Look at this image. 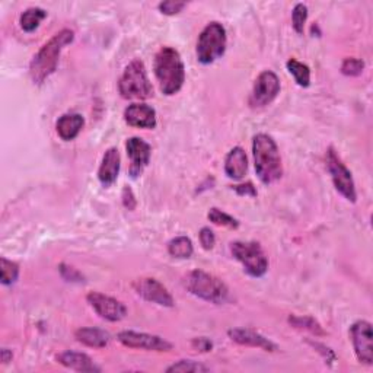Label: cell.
<instances>
[{
	"label": "cell",
	"instance_id": "cell-1",
	"mask_svg": "<svg viewBox=\"0 0 373 373\" xmlns=\"http://www.w3.org/2000/svg\"><path fill=\"white\" fill-rule=\"evenodd\" d=\"M75 32L72 29H62L38 50L29 64V76L35 85L44 83L57 70L59 59L66 45L72 44Z\"/></svg>",
	"mask_w": 373,
	"mask_h": 373
},
{
	"label": "cell",
	"instance_id": "cell-3",
	"mask_svg": "<svg viewBox=\"0 0 373 373\" xmlns=\"http://www.w3.org/2000/svg\"><path fill=\"white\" fill-rule=\"evenodd\" d=\"M253 155L255 162V172L262 184L270 185L281 178V156L277 143L272 136L264 133L257 134L253 140Z\"/></svg>",
	"mask_w": 373,
	"mask_h": 373
},
{
	"label": "cell",
	"instance_id": "cell-8",
	"mask_svg": "<svg viewBox=\"0 0 373 373\" xmlns=\"http://www.w3.org/2000/svg\"><path fill=\"white\" fill-rule=\"evenodd\" d=\"M325 162L335 190L339 191L346 200L356 203L358 192H356V185H354L353 175L342 161V157L337 155L334 148H328L325 155Z\"/></svg>",
	"mask_w": 373,
	"mask_h": 373
},
{
	"label": "cell",
	"instance_id": "cell-37",
	"mask_svg": "<svg viewBox=\"0 0 373 373\" xmlns=\"http://www.w3.org/2000/svg\"><path fill=\"white\" fill-rule=\"evenodd\" d=\"M0 358H2V363L6 365L12 360V351L9 349H2V351H0Z\"/></svg>",
	"mask_w": 373,
	"mask_h": 373
},
{
	"label": "cell",
	"instance_id": "cell-9",
	"mask_svg": "<svg viewBox=\"0 0 373 373\" xmlns=\"http://www.w3.org/2000/svg\"><path fill=\"white\" fill-rule=\"evenodd\" d=\"M280 94V80L272 70H264L255 79L250 97L251 108H262L270 105Z\"/></svg>",
	"mask_w": 373,
	"mask_h": 373
},
{
	"label": "cell",
	"instance_id": "cell-25",
	"mask_svg": "<svg viewBox=\"0 0 373 373\" xmlns=\"http://www.w3.org/2000/svg\"><path fill=\"white\" fill-rule=\"evenodd\" d=\"M289 323L295 327V328H300V330H307L311 331L315 335H325V331L323 330V327L318 324V321L312 316L304 315V316H299V315H290L289 316Z\"/></svg>",
	"mask_w": 373,
	"mask_h": 373
},
{
	"label": "cell",
	"instance_id": "cell-34",
	"mask_svg": "<svg viewBox=\"0 0 373 373\" xmlns=\"http://www.w3.org/2000/svg\"><path fill=\"white\" fill-rule=\"evenodd\" d=\"M121 199H122V204L127 210H134L137 206V200L134 197V192L130 187H124L122 194H121Z\"/></svg>",
	"mask_w": 373,
	"mask_h": 373
},
{
	"label": "cell",
	"instance_id": "cell-4",
	"mask_svg": "<svg viewBox=\"0 0 373 373\" xmlns=\"http://www.w3.org/2000/svg\"><path fill=\"white\" fill-rule=\"evenodd\" d=\"M184 286L191 295L210 304L222 305L229 300V289L226 284L216 276L203 270L190 272L184 279Z\"/></svg>",
	"mask_w": 373,
	"mask_h": 373
},
{
	"label": "cell",
	"instance_id": "cell-27",
	"mask_svg": "<svg viewBox=\"0 0 373 373\" xmlns=\"http://www.w3.org/2000/svg\"><path fill=\"white\" fill-rule=\"evenodd\" d=\"M207 218H209L210 222H213V223L218 225V226H226V227H230V229L239 227L238 219H235L234 216L227 215V213H225V211H222V210H219L216 207L210 209Z\"/></svg>",
	"mask_w": 373,
	"mask_h": 373
},
{
	"label": "cell",
	"instance_id": "cell-15",
	"mask_svg": "<svg viewBox=\"0 0 373 373\" xmlns=\"http://www.w3.org/2000/svg\"><path fill=\"white\" fill-rule=\"evenodd\" d=\"M124 121L137 129H155L156 111L146 104H132L124 110Z\"/></svg>",
	"mask_w": 373,
	"mask_h": 373
},
{
	"label": "cell",
	"instance_id": "cell-2",
	"mask_svg": "<svg viewBox=\"0 0 373 373\" xmlns=\"http://www.w3.org/2000/svg\"><path fill=\"white\" fill-rule=\"evenodd\" d=\"M155 76L161 91L171 97L178 94L185 82V67L180 52L172 47H162L156 52L153 63Z\"/></svg>",
	"mask_w": 373,
	"mask_h": 373
},
{
	"label": "cell",
	"instance_id": "cell-12",
	"mask_svg": "<svg viewBox=\"0 0 373 373\" xmlns=\"http://www.w3.org/2000/svg\"><path fill=\"white\" fill-rule=\"evenodd\" d=\"M133 289L140 297H143L145 300L152 302V304H156L159 307L172 308L175 304L169 290L156 279H152V277L137 279L133 283Z\"/></svg>",
	"mask_w": 373,
	"mask_h": 373
},
{
	"label": "cell",
	"instance_id": "cell-6",
	"mask_svg": "<svg viewBox=\"0 0 373 373\" xmlns=\"http://www.w3.org/2000/svg\"><path fill=\"white\" fill-rule=\"evenodd\" d=\"M226 29L219 22H210L200 34L197 41V59L202 64H211L220 59L226 51Z\"/></svg>",
	"mask_w": 373,
	"mask_h": 373
},
{
	"label": "cell",
	"instance_id": "cell-19",
	"mask_svg": "<svg viewBox=\"0 0 373 373\" xmlns=\"http://www.w3.org/2000/svg\"><path fill=\"white\" fill-rule=\"evenodd\" d=\"M248 171V159L242 148L237 146L230 150L225 159V172L232 180H242Z\"/></svg>",
	"mask_w": 373,
	"mask_h": 373
},
{
	"label": "cell",
	"instance_id": "cell-24",
	"mask_svg": "<svg viewBox=\"0 0 373 373\" xmlns=\"http://www.w3.org/2000/svg\"><path fill=\"white\" fill-rule=\"evenodd\" d=\"M289 73L295 78L300 87H308L311 85V69L305 63H300L296 59H290L286 63Z\"/></svg>",
	"mask_w": 373,
	"mask_h": 373
},
{
	"label": "cell",
	"instance_id": "cell-18",
	"mask_svg": "<svg viewBox=\"0 0 373 373\" xmlns=\"http://www.w3.org/2000/svg\"><path fill=\"white\" fill-rule=\"evenodd\" d=\"M57 362L64 367L76 372H90V373L101 372V367H98L87 354L79 351H72V350L63 351L57 356Z\"/></svg>",
	"mask_w": 373,
	"mask_h": 373
},
{
	"label": "cell",
	"instance_id": "cell-22",
	"mask_svg": "<svg viewBox=\"0 0 373 373\" xmlns=\"http://www.w3.org/2000/svg\"><path fill=\"white\" fill-rule=\"evenodd\" d=\"M47 17V12L41 8H29L27 9L21 17L20 25L25 32H34L40 27V24Z\"/></svg>",
	"mask_w": 373,
	"mask_h": 373
},
{
	"label": "cell",
	"instance_id": "cell-28",
	"mask_svg": "<svg viewBox=\"0 0 373 373\" xmlns=\"http://www.w3.org/2000/svg\"><path fill=\"white\" fill-rule=\"evenodd\" d=\"M210 369L204 366L203 363L194 362V360H180L178 363H174L167 369L168 373L172 372H181V373H202V372H209Z\"/></svg>",
	"mask_w": 373,
	"mask_h": 373
},
{
	"label": "cell",
	"instance_id": "cell-5",
	"mask_svg": "<svg viewBox=\"0 0 373 373\" xmlns=\"http://www.w3.org/2000/svg\"><path fill=\"white\" fill-rule=\"evenodd\" d=\"M118 91L124 99H148L153 97V86L143 62L136 59L124 69L118 80Z\"/></svg>",
	"mask_w": 373,
	"mask_h": 373
},
{
	"label": "cell",
	"instance_id": "cell-20",
	"mask_svg": "<svg viewBox=\"0 0 373 373\" xmlns=\"http://www.w3.org/2000/svg\"><path fill=\"white\" fill-rule=\"evenodd\" d=\"M85 126V118L80 114H64L59 118L56 129L62 140H75Z\"/></svg>",
	"mask_w": 373,
	"mask_h": 373
},
{
	"label": "cell",
	"instance_id": "cell-23",
	"mask_svg": "<svg viewBox=\"0 0 373 373\" xmlns=\"http://www.w3.org/2000/svg\"><path fill=\"white\" fill-rule=\"evenodd\" d=\"M168 253L174 258H180V260H187L194 253V246L190 238L187 237H176L168 244Z\"/></svg>",
	"mask_w": 373,
	"mask_h": 373
},
{
	"label": "cell",
	"instance_id": "cell-10",
	"mask_svg": "<svg viewBox=\"0 0 373 373\" xmlns=\"http://www.w3.org/2000/svg\"><path fill=\"white\" fill-rule=\"evenodd\" d=\"M86 300H87V304L92 307V309L102 319H105V321L118 323L127 315V308L122 304V302L111 296H106L104 293L91 292V293H87Z\"/></svg>",
	"mask_w": 373,
	"mask_h": 373
},
{
	"label": "cell",
	"instance_id": "cell-11",
	"mask_svg": "<svg viewBox=\"0 0 373 373\" xmlns=\"http://www.w3.org/2000/svg\"><path fill=\"white\" fill-rule=\"evenodd\" d=\"M117 340L129 349H139L148 351H169L172 344L159 335L137 332V331H121L117 335Z\"/></svg>",
	"mask_w": 373,
	"mask_h": 373
},
{
	"label": "cell",
	"instance_id": "cell-13",
	"mask_svg": "<svg viewBox=\"0 0 373 373\" xmlns=\"http://www.w3.org/2000/svg\"><path fill=\"white\" fill-rule=\"evenodd\" d=\"M350 339L358 360L370 366L373 363V335L372 325L367 321L354 323L350 328Z\"/></svg>",
	"mask_w": 373,
	"mask_h": 373
},
{
	"label": "cell",
	"instance_id": "cell-16",
	"mask_svg": "<svg viewBox=\"0 0 373 373\" xmlns=\"http://www.w3.org/2000/svg\"><path fill=\"white\" fill-rule=\"evenodd\" d=\"M227 335L230 337V340L241 344V346H248V347H257L264 351H276L277 346L269 340L267 337L261 335L260 332H255L253 330L246 328H232L227 331Z\"/></svg>",
	"mask_w": 373,
	"mask_h": 373
},
{
	"label": "cell",
	"instance_id": "cell-14",
	"mask_svg": "<svg viewBox=\"0 0 373 373\" xmlns=\"http://www.w3.org/2000/svg\"><path fill=\"white\" fill-rule=\"evenodd\" d=\"M126 150L127 156L130 157V175L132 178H137L141 172L145 171L150 161V155H152V148L140 137H130L126 141Z\"/></svg>",
	"mask_w": 373,
	"mask_h": 373
},
{
	"label": "cell",
	"instance_id": "cell-31",
	"mask_svg": "<svg viewBox=\"0 0 373 373\" xmlns=\"http://www.w3.org/2000/svg\"><path fill=\"white\" fill-rule=\"evenodd\" d=\"M185 6H187L185 2H178V0H167V2L159 3V10H161V13L164 15L172 16V15L180 13Z\"/></svg>",
	"mask_w": 373,
	"mask_h": 373
},
{
	"label": "cell",
	"instance_id": "cell-7",
	"mask_svg": "<svg viewBox=\"0 0 373 373\" xmlns=\"http://www.w3.org/2000/svg\"><path fill=\"white\" fill-rule=\"evenodd\" d=\"M230 253L251 277H262L269 270V260L258 242L237 241L230 244Z\"/></svg>",
	"mask_w": 373,
	"mask_h": 373
},
{
	"label": "cell",
	"instance_id": "cell-29",
	"mask_svg": "<svg viewBox=\"0 0 373 373\" xmlns=\"http://www.w3.org/2000/svg\"><path fill=\"white\" fill-rule=\"evenodd\" d=\"M308 21V8L304 3H297L292 12V24L297 34H304Z\"/></svg>",
	"mask_w": 373,
	"mask_h": 373
},
{
	"label": "cell",
	"instance_id": "cell-30",
	"mask_svg": "<svg viewBox=\"0 0 373 373\" xmlns=\"http://www.w3.org/2000/svg\"><path fill=\"white\" fill-rule=\"evenodd\" d=\"M365 63L360 59H346L342 64V73L346 76H360L363 73Z\"/></svg>",
	"mask_w": 373,
	"mask_h": 373
},
{
	"label": "cell",
	"instance_id": "cell-26",
	"mask_svg": "<svg viewBox=\"0 0 373 373\" xmlns=\"http://www.w3.org/2000/svg\"><path fill=\"white\" fill-rule=\"evenodd\" d=\"M0 272H2V284L10 286L20 277V265L3 257L0 260Z\"/></svg>",
	"mask_w": 373,
	"mask_h": 373
},
{
	"label": "cell",
	"instance_id": "cell-17",
	"mask_svg": "<svg viewBox=\"0 0 373 373\" xmlns=\"http://www.w3.org/2000/svg\"><path fill=\"white\" fill-rule=\"evenodd\" d=\"M120 164L121 157L117 148H110L104 153L102 162L98 169V180L104 187H110L117 181L120 174Z\"/></svg>",
	"mask_w": 373,
	"mask_h": 373
},
{
	"label": "cell",
	"instance_id": "cell-35",
	"mask_svg": "<svg viewBox=\"0 0 373 373\" xmlns=\"http://www.w3.org/2000/svg\"><path fill=\"white\" fill-rule=\"evenodd\" d=\"M232 190H235L239 195H250V197H257V190L251 183L234 185Z\"/></svg>",
	"mask_w": 373,
	"mask_h": 373
},
{
	"label": "cell",
	"instance_id": "cell-33",
	"mask_svg": "<svg viewBox=\"0 0 373 373\" xmlns=\"http://www.w3.org/2000/svg\"><path fill=\"white\" fill-rule=\"evenodd\" d=\"M60 273L67 281H83V276L73 267H69L66 264L60 265Z\"/></svg>",
	"mask_w": 373,
	"mask_h": 373
},
{
	"label": "cell",
	"instance_id": "cell-36",
	"mask_svg": "<svg viewBox=\"0 0 373 373\" xmlns=\"http://www.w3.org/2000/svg\"><path fill=\"white\" fill-rule=\"evenodd\" d=\"M191 344H192V347H194L195 350H199V351H202V353H207V351H210L211 347H213V343H211L209 339H206V337H200V339H194V340L191 342Z\"/></svg>",
	"mask_w": 373,
	"mask_h": 373
},
{
	"label": "cell",
	"instance_id": "cell-21",
	"mask_svg": "<svg viewBox=\"0 0 373 373\" xmlns=\"http://www.w3.org/2000/svg\"><path fill=\"white\" fill-rule=\"evenodd\" d=\"M76 340L82 343L86 347L92 349H102L106 347L111 340V335L106 332L105 330L101 328H94V327H86V328H79L75 332Z\"/></svg>",
	"mask_w": 373,
	"mask_h": 373
},
{
	"label": "cell",
	"instance_id": "cell-32",
	"mask_svg": "<svg viewBox=\"0 0 373 373\" xmlns=\"http://www.w3.org/2000/svg\"><path fill=\"white\" fill-rule=\"evenodd\" d=\"M200 242L203 245L204 250H211L213 246H215L216 244V237H215V232L210 227H203L200 230Z\"/></svg>",
	"mask_w": 373,
	"mask_h": 373
}]
</instances>
